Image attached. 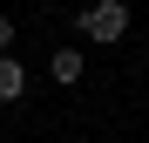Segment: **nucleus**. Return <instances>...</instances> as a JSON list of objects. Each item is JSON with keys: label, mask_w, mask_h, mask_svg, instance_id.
Here are the masks:
<instances>
[{"label": "nucleus", "mask_w": 149, "mask_h": 143, "mask_svg": "<svg viewBox=\"0 0 149 143\" xmlns=\"http://www.w3.org/2000/svg\"><path fill=\"white\" fill-rule=\"evenodd\" d=\"M27 95V68H20V55H0V102H20Z\"/></svg>", "instance_id": "nucleus-3"}, {"label": "nucleus", "mask_w": 149, "mask_h": 143, "mask_svg": "<svg viewBox=\"0 0 149 143\" xmlns=\"http://www.w3.org/2000/svg\"><path fill=\"white\" fill-rule=\"evenodd\" d=\"M14 34H20V27H14L7 14H0V55H14Z\"/></svg>", "instance_id": "nucleus-4"}, {"label": "nucleus", "mask_w": 149, "mask_h": 143, "mask_svg": "<svg viewBox=\"0 0 149 143\" xmlns=\"http://www.w3.org/2000/svg\"><path fill=\"white\" fill-rule=\"evenodd\" d=\"M47 75H54V82H68V89H74V82L88 75V61H81V48H54V55H47Z\"/></svg>", "instance_id": "nucleus-2"}, {"label": "nucleus", "mask_w": 149, "mask_h": 143, "mask_svg": "<svg viewBox=\"0 0 149 143\" xmlns=\"http://www.w3.org/2000/svg\"><path fill=\"white\" fill-rule=\"evenodd\" d=\"M74 27H81L95 48H115L122 34H129V7H122V0H95V7L74 14Z\"/></svg>", "instance_id": "nucleus-1"}, {"label": "nucleus", "mask_w": 149, "mask_h": 143, "mask_svg": "<svg viewBox=\"0 0 149 143\" xmlns=\"http://www.w3.org/2000/svg\"><path fill=\"white\" fill-rule=\"evenodd\" d=\"M81 7H95V0H81Z\"/></svg>", "instance_id": "nucleus-5"}]
</instances>
